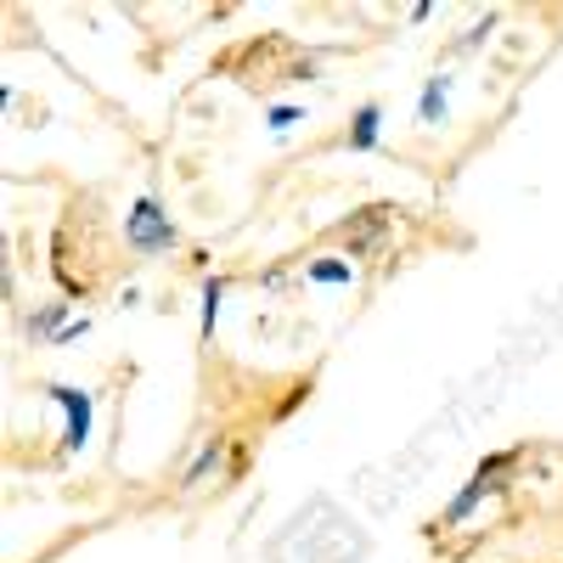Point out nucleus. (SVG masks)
Here are the masks:
<instances>
[{"mask_svg":"<svg viewBox=\"0 0 563 563\" xmlns=\"http://www.w3.org/2000/svg\"><path fill=\"white\" fill-rule=\"evenodd\" d=\"M525 456H530L525 445H507V451L479 456V462H474V474H467V485L451 496V507L429 519V536H451V530H462V525L474 519V512H479L485 501L507 496V490H512V479H519V467H525Z\"/></svg>","mask_w":563,"mask_h":563,"instance_id":"f257e3e1","label":"nucleus"},{"mask_svg":"<svg viewBox=\"0 0 563 563\" xmlns=\"http://www.w3.org/2000/svg\"><path fill=\"white\" fill-rule=\"evenodd\" d=\"M63 316H68V305H45V310H40V316L29 321V333H34V339H52V344H57V339H63Z\"/></svg>","mask_w":563,"mask_h":563,"instance_id":"6e6552de","label":"nucleus"},{"mask_svg":"<svg viewBox=\"0 0 563 563\" xmlns=\"http://www.w3.org/2000/svg\"><path fill=\"white\" fill-rule=\"evenodd\" d=\"M288 124H299V108H294V102L271 108V130H288Z\"/></svg>","mask_w":563,"mask_h":563,"instance_id":"9d476101","label":"nucleus"},{"mask_svg":"<svg viewBox=\"0 0 563 563\" xmlns=\"http://www.w3.org/2000/svg\"><path fill=\"white\" fill-rule=\"evenodd\" d=\"M45 400L63 411V451H85L90 422H97V406H90V395L74 389V384H45Z\"/></svg>","mask_w":563,"mask_h":563,"instance_id":"20e7f679","label":"nucleus"},{"mask_svg":"<svg viewBox=\"0 0 563 563\" xmlns=\"http://www.w3.org/2000/svg\"><path fill=\"white\" fill-rule=\"evenodd\" d=\"M175 243H180V231H175V220L164 214L158 198H135L124 209V249L130 254H169Z\"/></svg>","mask_w":563,"mask_h":563,"instance_id":"f03ea898","label":"nucleus"},{"mask_svg":"<svg viewBox=\"0 0 563 563\" xmlns=\"http://www.w3.org/2000/svg\"><path fill=\"white\" fill-rule=\"evenodd\" d=\"M305 276L321 282V288H350V282H355V265H350V260H316V265H305Z\"/></svg>","mask_w":563,"mask_h":563,"instance_id":"0eeeda50","label":"nucleus"},{"mask_svg":"<svg viewBox=\"0 0 563 563\" xmlns=\"http://www.w3.org/2000/svg\"><path fill=\"white\" fill-rule=\"evenodd\" d=\"M451 108V74H434L429 85H422V97H417V124H440Z\"/></svg>","mask_w":563,"mask_h":563,"instance_id":"423d86ee","label":"nucleus"},{"mask_svg":"<svg viewBox=\"0 0 563 563\" xmlns=\"http://www.w3.org/2000/svg\"><path fill=\"white\" fill-rule=\"evenodd\" d=\"M378 135H384V108L378 102H361L355 108V119H350V153H372V147H378Z\"/></svg>","mask_w":563,"mask_h":563,"instance_id":"39448f33","label":"nucleus"},{"mask_svg":"<svg viewBox=\"0 0 563 563\" xmlns=\"http://www.w3.org/2000/svg\"><path fill=\"white\" fill-rule=\"evenodd\" d=\"M395 203H366V209H355L350 220H339L333 225V243H344L350 249V260H361V254H372L384 238H389V225H395Z\"/></svg>","mask_w":563,"mask_h":563,"instance_id":"7ed1b4c3","label":"nucleus"},{"mask_svg":"<svg viewBox=\"0 0 563 563\" xmlns=\"http://www.w3.org/2000/svg\"><path fill=\"white\" fill-rule=\"evenodd\" d=\"M220 299H225V282H220V276H209V282H203V339L214 333V316H220Z\"/></svg>","mask_w":563,"mask_h":563,"instance_id":"1a4fd4ad","label":"nucleus"}]
</instances>
